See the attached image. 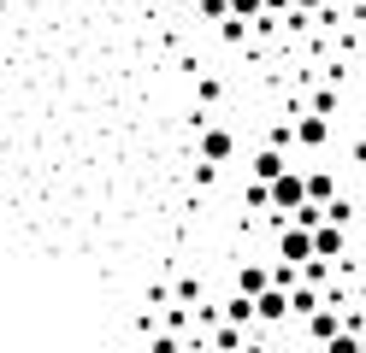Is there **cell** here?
Here are the masks:
<instances>
[{
	"label": "cell",
	"instance_id": "6da1fadb",
	"mask_svg": "<svg viewBox=\"0 0 366 353\" xmlns=\"http://www.w3.org/2000/svg\"><path fill=\"white\" fill-rule=\"evenodd\" d=\"M302 200H307V183H302V171H290V165H284V171L266 183V206H278V212H295Z\"/></svg>",
	"mask_w": 366,
	"mask_h": 353
},
{
	"label": "cell",
	"instance_id": "7a4b0ae2",
	"mask_svg": "<svg viewBox=\"0 0 366 353\" xmlns=\"http://www.w3.org/2000/svg\"><path fill=\"white\" fill-rule=\"evenodd\" d=\"M278 259H290V265L313 259V230H307V224H290V230L278 235Z\"/></svg>",
	"mask_w": 366,
	"mask_h": 353
},
{
	"label": "cell",
	"instance_id": "3957f363",
	"mask_svg": "<svg viewBox=\"0 0 366 353\" xmlns=\"http://www.w3.org/2000/svg\"><path fill=\"white\" fill-rule=\"evenodd\" d=\"M254 318H266V324L290 318V289H278V282H266V289L254 295Z\"/></svg>",
	"mask_w": 366,
	"mask_h": 353
},
{
	"label": "cell",
	"instance_id": "277c9868",
	"mask_svg": "<svg viewBox=\"0 0 366 353\" xmlns=\"http://www.w3.org/2000/svg\"><path fill=\"white\" fill-rule=\"evenodd\" d=\"M313 253L319 259H342V224L337 218H319L313 224Z\"/></svg>",
	"mask_w": 366,
	"mask_h": 353
},
{
	"label": "cell",
	"instance_id": "5b68a950",
	"mask_svg": "<svg viewBox=\"0 0 366 353\" xmlns=\"http://www.w3.org/2000/svg\"><path fill=\"white\" fill-rule=\"evenodd\" d=\"M290 135L302 141V148H325V141H331V124H325V112H307L302 124H290Z\"/></svg>",
	"mask_w": 366,
	"mask_h": 353
},
{
	"label": "cell",
	"instance_id": "8992f818",
	"mask_svg": "<svg viewBox=\"0 0 366 353\" xmlns=\"http://www.w3.org/2000/svg\"><path fill=\"white\" fill-rule=\"evenodd\" d=\"M231 153H237V135H231V130H201V159L224 165Z\"/></svg>",
	"mask_w": 366,
	"mask_h": 353
},
{
	"label": "cell",
	"instance_id": "52a82bcc",
	"mask_svg": "<svg viewBox=\"0 0 366 353\" xmlns=\"http://www.w3.org/2000/svg\"><path fill=\"white\" fill-rule=\"evenodd\" d=\"M284 165H290V159H284V148H260V153H254V183H272V177L284 171Z\"/></svg>",
	"mask_w": 366,
	"mask_h": 353
},
{
	"label": "cell",
	"instance_id": "ba28073f",
	"mask_svg": "<svg viewBox=\"0 0 366 353\" xmlns=\"http://www.w3.org/2000/svg\"><path fill=\"white\" fill-rule=\"evenodd\" d=\"M266 282H272V271H266V265H242V271H237V295H260Z\"/></svg>",
	"mask_w": 366,
	"mask_h": 353
},
{
	"label": "cell",
	"instance_id": "9c48e42d",
	"mask_svg": "<svg viewBox=\"0 0 366 353\" xmlns=\"http://www.w3.org/2000/svg\"><path fill=\"white\" fill-rule=\"evenodd\" d=\"M302 183H307V200H319V206L337 195V177H331V171H313V177H302Z\"/></svg>",
	"mask_w": 366,
	"mask_h": 353
},
{
	"label": "cell",
	"instance_id": "30bf717a",
	"mask_svg": "<svg viewBox=\"0 0 366 353\" xmlns=\"http://www.w3.org/2000/svg\"><path fill=\"white\" fill-rule=\"evenodd\" d=\"M224 318H231V324H248V318H254V295H231Z\"/></svg>",
	"mask_w": 366,
	"mask_h": 353
},
{
	"label": "cell",
	"instance_id": "8fae6325",
	"mask_svg": "<svg viewBox=\"0 0 366 353\" xmlns=\"http://www.w3.org/2000/svg\"><path fill=\"white\" fill-rule=\"evenodd\" d=\"M313 306H319L313 282H307V289H295V282H290V312H313Z\"/></svg>",
	"mask_w": 366,
	"mask_h": 353
},
{
	"label": "cell",
	"instance_id": "7c38bea8",
	"mask_svg": "<svg viewBox=\"0 0 366 353\" xmlns=\"http://www.w3.org/2000/svg\"><path fill=\"white\" fill-rule=\"evenodd\" d=\"M231 6V18H260V0H224Z\"/></svg>",
	"mask_w": 366,
	"mask_h": 353
},
{
	"label": "cell",
	"instance_id": "4fadbf2b",
	"mask_svg": "<svg viewBox=\"0 0 366 353\" xmlns=\"http://www.w3.org/2000/svg\"><path fill=\"white\" fill-rule=\"evenodd\" d=\"M195 6H201V18H213V24H219L224 12H231V6H224V0H195Z\"/></svg>",
	"mask_w": 366,
	"mask_h": 353
},
{
	"label": "cell",
	"instance_id": "5bb4252c",
	"mask_svg": "<svg viewBox=\"0 0 366 353\" xmlns=\"http://www.w3.org/2000/svg\"><path fill=\"white\" fill-rule=\"evenodd\" d=\"M260 12H290V0H260Z\"/></svg>",
	"mask_w": 366,
	"mask_h": 353
},
{
	"label": "cell",
	"instance_id": "9a60e30c",
	"mask_svg": "<svg viewBox=\"0 0 366 353\" xmlns=\"http://www.w3.org/2000/svg\"><path fill=\"white\" fill-rule=\"evenodd\" d=\"M290 6H302V12H313V6H325V0H290Z\"/></svg>",
	"mask_w": 366,
	"mask_h": 353
}]
</instances>
